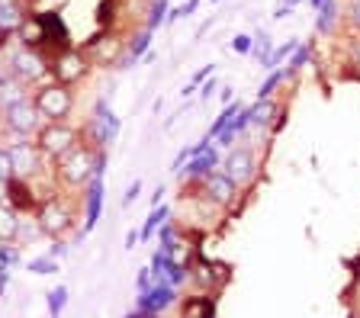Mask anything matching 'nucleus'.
Instances as JSON below:
<instances>
[{"label": "nucleus", "mask_w": 360, "mask_h": 318, "mask_svg": "<svg viewBox=\"0 0 360 318\" xmlns=\"http://www.w3.org/2000/svg\"><path fill=\"white\" fill-rule=\"evenodd\" d=\"M351 16H354V26H360V0H354V7H351Z\"/></svg>", "instance_id": "864d4df0"}, {"label": "nucleus", "mask_w": 360, "mask_h": 318, "mask_svg": "<svg viewBox=\"0 0 360 318\" xmlns=\"http://www.w3.org/2000/svg\"><path fill=\"white\" fill-rule=\"evenodd\" d=\"M103 199H106V183L103 177H90L87 187L81 190V216H84V225L81 232H75V241H84V238L97 228L100 216H103Z\"/></svg>", "instance_id": "9d476101"}, {"label": "nucleus", "mask_w": 360, "mask_h": 318, "mask_svg": "<svg viewBox=\"0 0 360 318\" xmlns=\"http://www.w3.org/2000/svg\"><path fill=\"white\" fill-rule=\"evenodd\" d=\"M26 97H30V87H26L22 81H16V77H7V81L0 84V113H4L7 106L26 100Z\"/></svg>", "instance_id": "4be33fe9"}, {"label": "nucleus", "mask_w": 360, "mask_h": 318, "mask_svg": "<svg viewBox=\"0 0 360 318\" xmlns=\"http://www.w3.org/2000/svg\"><path fill=\"white\" fill-rule=\"evenodd\" d=\"M309 61H312V48H309V46H300L296 52L290 55V61H286V68H283V84H286V81H292V77H296L302 68H306Z\"/></svg>", "instance_id": "7c9ffc66"}, {"label": "nucleus", "mask_w": 360, "mask_h": 318, "mask_svg": "<svg viewBox=\"0 0 360 318\" xmlns=\"http://www.w3.org/2000/svg\"><path fill=\"white\" fill-rule=\"evenodd\" d=\"M16 232H20V212L0 203V241H16Z\"/></svg>", "instance_id": "c85d7f7f"}, {"label": "nucleus", "mask_w": 360, "mask_h": 318, "mask_svg": "<svg viewBox=\"0 0 360 318\" xmlns=\"http://www.w3.org/2000/svg\"><path fill=\"white\" fill-rule=\"evenodd\" d=\"M155 235H158V244H174L177 238H184V235H180V222H174V216L161 228H158Z\"/></svg>", "instance_id": "ea45409f"}, {"label": "nucleus", "mask_w": 360, "mask_h": 318, "mask_svg": "<svg viewBox=\"0 0 360 318\" xmlns=\"http://www.w3.org/2000/svg\"><path fill=\"white\" fill-rule=\"evenodd\" d=\"M13 177V164H10V152H7V145H0V183L10 180Z\"/></svg>", "instance_id": "a18cd8bd"}, {"label": "nucleus", "mask_w": 360, "mask_h": 318, "mask_svg": "<svg viewBox=\"0 0 360 318\" xmlns=\"http://www.w3.org/2000/svg\"><path fill=\"white\" fill-rule=\"evenodd\" d=\"M26 16L30 7H22V0H0V36H13Z\"/></svg>", "instance_id": "6ab92c4d"}, {"label": "nucleus", "mask_w": 360, "mask_h": 318, "mask_svg": "<svg viewBox=\"0 0 360 318\" xmlns=\"http://www.w3.org/2000/svg\"><path fill=\"white\" fill-rule=\"evenodd\" d=\"M87 71H90V61L81 48H68V52L52 55V81L75 87V84H81L87 77Z\"/></svg>", "instance_id": "9b49d317"}, {"label": "nucleus", "mask_w": 360, "mask_h": 318, "mask_svg": "<svg viewBox=\"0 0 360 318\" xmlns=\"http://www.w3.org/2000/svg\"><path fill=\"white\" fill-rule=\"evenodd\" d=\"M174 216V209L167 203H158V206H151V212H148V219L142 222V228H139V241H151L155 238V232L161 225H165L167 219Z\"/></svg>", "instance_id": "412c9836"}, {"label": "nucleus", "mask_w": 360, "mask_h": 318, "mask_svg": "<svg viewBox=\"0 0 360 318\" xmlns=\"http://www.w3.org/2000/svg\"><path fill=\"white\" fill-rule=\"evenodd\" d=\"M135 244H139V228H132L126 235V251H135Z\"/></svg>", "instance_id": "8fccbe9b"}, {"label": "nucleus", "mask_w": 360, "mask_h": 318, "mask_svg": "<svg viewBox=\"0 0 360 318\" xmlns=\"http://www.w3.org/2000/svg\"><path fill=\"white\" fill-rule=\"evenodd\" d=\"M120 132H122V119H120V113L112 110L110 97H97V103H94V116L81 126L84 142H90L94 148H100V145L110 148V145L120 138Z\"/></svg>", "instance_id": "20e7f679"}, {"label": "nucleus", "mask_w": 360, "mask_h": 318, "mask_svg": "<svg viewBox=\"0 0 360 318\" xmlns=\"http://www.w3.org/2000/svg\"><path fill=\"white\" fill-rule=\"evenodd\" d=\"M145 318H161V315H145Z\"/></svg>", "instance_id": "6e6d98bb"}, {"label": "nucleus", "mask_w": 360, "mask_h": 318, "mask_svg": "<svg viewBox=\"0 0 360 318\" xmlns=\"http://www.w3.org/2000/svg\"><path fill=\"white\" fill-rule=\"evenodd\" d=\"M251 46H255V36H248V32H238V36L232 39V52L235 55H251Z\"/></svg>", "instance_id": "37998d69"}, {"label": "nucleus", "mask_w": 360, "mask_h": 318, "mask_svg": "<svg viewBox=\"0 0 360 318\" xmlns=\"http://www.w3.org/2000/svg\"><path fill=\"white\" fill-rule=\"evenodd\" d=\"M270 52H274V39H270V32L267 29H257L255 32V46H251V58H255L257 65H264Z\"/></svg>", "instance_id": "72a5a7b5"}, {"label": "nucleus", "mask_w": 360, "mask_h": 318, "mask_svg": "<svg viewBox=\"0 0 360 318\" xmlns=\"http://www.w3.org/2000/svg\"><path fill=\"white\" fill-rule=\"evenodd\" d=\"M39 199H42V193H39L36 183L26 180V177H10V180H4V203L13 212H20V216H32V212L39 209Z\"/></svg>", "instance_id": "f8f14e48"}, {"label": "nucleus", "mask_w": 360, "mask_h": 318, "mask_svg": "<svg viewBox=\"0 0 360 318\" xmlns=\"http://www.w3.org/2000/svg\"><path fill=\"white\" fill-rule=\"evenodd\" d=\"M212 74H216V65H206V68H200V71H196V74L187 81V87L180 91V97H193V93L200 91V84L206 81V77H212Z\"/></svg>", "instance_id": "e433bc0d"}, {"label": "nucleus", "mask_w": 360, "mask_h": 318, "mask_svg": "<svg viewBox=\"0 0 360 318\" xmlns=\"http://www.w3.org/2000/svg\"><path fill=\"white\" fill-rule=\"evenodd\" d=\"M10 277H13V267L0 264V299H4V293H7V286H10Z\"/></svg>", "instance_id": "09e8293b"}, {"label": "nucleus", "mask_w": 360, "mask_h": 318, "mask_svg": "<svg viewBox=\"0 0 360 318\" xmlns=\"http://www.w3.org/2000/svg\"><path fill=\"white\" fill-rule=\"evenodd\" d=\"M202 0H184L180 7H171L167 10V23H177V20H187V16H193L196 10H200Z\"/></svg>", "instance_id": "58836bf2"}, {"label": "nucleus", "mask_w": 360, "mask_h": 318, "mask_svg": "<svg viewBox=\"0 0 360 318\" xmlns=\"http://www.w3.org/2000/svg\"><path fill=\"white\" fill-rule=\"evenodd\" d=\"M219 164H222V158H219V145L210 142V145H206V152L193 154L187 164L180 167L177 177H184V180H190V183H202L206 177L212 174V171H216Z\"/></svg>", "instance_id": "f3484780"}, {"label": "nucleus", "mask_w": 360, "mask_h": 318, "mask_svg": "<svg viewBox=\"0 0 360 318\" xmlns=\"http://www.w3.org/2000/svg\"><path fill=\"white\" fill-rule=\"evenodd\" d=\"M81 142V126L75 122H42V129L36 132V145L39 152L45 154L49 161H55L58 154H65L71 145Z\"/></svg>", "instance_id": "6e6552de"}, {"label": "nucleus", "mask_w": 360, "mask_h": 318, "mask_svg": "<svg viewBox=\"0 0 360 318\" xmlns=\"http://www.w3.org/2000/svg\"><path fill=\"white\" fill-rule=\"evenodd\" d=\"M315 13H319V16H315V29L322 32V36H331V32H335V26H338V0H325Z\"/></svg>", "instance_id": "cd10ccee"}, {"label": "nucleus", "mask_w": 360, "mask_h": 318, "mask_svg": "<svg viewBox=\"0 0 360 318\" xmlns=\"http://www.w3.org/2000/svg\"><path fill=\"white\" fill-rule=\"evenodd\" d=\"M39 23H42V32H45V55L52 52H68V48H75V42H71V29H68V23L61 20L58 10H45V13H36Z\"/></svg>", "instance_id": "4468645a"}, {"label": "nucleus", "mask_w": 360, "mask_h": 318, "mask_svg": "<svg viewBox=\"0 0 360 318\" xmlns=\"http://www.w3.org/2000/svg\"><path fill=\"white\" fill-rule=\"evenodd\" d=\"M167 10H171V0H148V10H145V29L158 32L167 23Z\"/></svg>", "instance_id": "a878e982"}, {"label": "nucleus", "mask_w": 360, "mask_h": 318, "mask_svg": "<svg viewBox=\"0 0 360 318\" xmlns=\"http://www.w3.org/2000/svg\"><path fill=\"white\" fill-rule=\"evenodd\" d=\"M42 116L39 110L32 106V97L20 100V103L7 106L4 113H0V129L7 132L10 138H36V132L42 129Z\"/></svg>", "instance_id": "0eeeda50"}, {"label": "nucleus", "mask_w": 360, "mask_h": 318, "mask_svg": "<svg viewBox=\"0 0 360 318\" xmlns=\"http://www.w3.org/2000/svg\"><path fill=\"white\" fill-rule=\"evenodd\" d=\"M68 193L65 190H52V193H45L42 199H39V209L32 212L36 216V222L42 225L45 238H68L75 235V206L68 203Z\"/></svg>", "instance_id": "f03ea898"}, {"label": "nucleus", "mask_w": 360, "mask_h": 318, "mask_svg": "<svg viewBox=\"0 0 360 318\" xmlns=\"http://www.w3.org/2000/svg\"><path fill=\"white\" fill-rule=\"evenodd\" d=\"M7 152H10V164H13V177L36 180V177L45 174V171H49V164H52V161L39 152L36 138H10Z\"/></svg>", "instance_id": "423d86ee"}, {"label": "nucleus", "mask_w": 360, "mask_h": 318, "mask_svg": "<svg viewBox=\"0 0 360 318\" xmlns=\"http://www.w3.org/2000/svg\"><path fill=\"white\" fill-rule=\"evenodd\" d=\"M16 39H20V46L26 48H39V52H45V32H42V23H39V16L30 13L26 20L20 23V29L13 32Z\"/></svg>", "instance_id": "aec40b11"}, {"label": "nucleus", "mask_w": 360, "mask_h": 318, "mask_svg": "<svg viewBox=\"0 0 360 318\" xmlns=\"http://www.w3.org/2000/svg\"><path fill=\"white\" fill-rule=\"evenodd\" d=\"M158 203H165V187H158L155 197H151V206H158Z\"/></svg>", "instance_id": "603ef678"}, {"label": "nucleus", "mask_w": 360, "mask_h": 318, "mask_svg": "<svg viewBox=\"0 0 360 318\" xmlns=\"http://www.w3.org/2000/svg\"><path fill=\"white\" fill-rule=\"evenodd\" d=\"M39 238H45L42 225L36 222V216H20V232H16V241L20 244H36Z\"/></svg>", "instance_id": "c756f323"}, {"label": "nucleus", "mask_w": 360, "mask_h": 318, "mask_svg": "<svg viewBox=\"0 0 360 318\" xmlns=\"http://www.w3.org/2000/svg\"><path fill=\"white\" fill-rule=\"evenodd\" d=\"M177 303H180V296H177V289H174L171 283H151L145 293H135L132 309L145 312V315H165V312L174 309Z\"/></svg>", "instance_id": "ddd939ff"}, {"label": "nucleus", "mask_w": 360, "mask_h": 318, "mask_svg": "<svg viewBox=\"0 0 360 318\" xmlns=\"http://www.w3.org/2000/svg\"><path fill=\"white\" fill-rule=\"evenodd\" d=\"M122 318H145V312H139V309H132V312H126Z\"/></svg>", "instance_id": "5fc2aeb1"}, {"label": "nucleus", "mask_w": 360, "mask_h": 318, "mask_svg": "<svg viewBox=\"0 0 360 318\" xmlns=\"http://www.w3.org/2000/svg\"><path fill=\"white\" fill-rule=\"evenodd\" d=\"M225 171V174L232 177L238 187H245V183H251L257 177V158L251 148H245V145H238V148H229V154L222 158V164H219Z\"/></svg>", "instance_id": "2eb2a0df"}, {"label": "nucleus", "mask_w": 360, "mask_h": 318, "mask_svg": "<svg viewBox=\"0 0 360 318\" xmlns=\"http://www.w3.org/2000/svg\"><path fill=\"white\" fill-rule=\"evenodd\" d=\"M167 283H171L174 289L187 286L190 283V264H180V260L171 258V264H167Z\"/></svg>", "instance_id": "c9c22d12"}, {"label": "nucleus", "mask_w": 360, "mask_h": 318, "mask_svg": "<svg viewBox=\"0 0 360 318\" xmlns=\"http://www.w3.org/2000/svg\"><path fill=\"white\" fill-rule=\"evenodd\" d=\"M151 39H155V32L145 29V26H139L135 32H129L126 48H122L120 61H116V71H129V68H135V65L142 61V55L151 48Z\"/></svg>", "instance_id": "a211bd4d"}, {"label": "nucleus", "mask_w": 360, "mask_h": 318, "mask_svg": "<svg viewBox=\"0 0 360 318\" xmlns=\"http://www.w3.org/2000/svg\"><path fill=\"white\" fill-rule=\"evenodd\" d=\"M97 23H100V29H112V23H116V0H103V4H100Z\"/></svg>", "instance_id": "a19ab883"}, {"label": "nucleus", "mask_w": 360, "mask_h": 318, "mask_svg": "<svg viewBox=\"0 0 360 318\" xmlns=\"http://www.w3.org/2000/svg\"><path fill=\"white\" fill-rule=\"evenodd\" d=\"M52 177H55V187L65 190V193H77V190L87 187V180L94 177V145L81 142L71 145L65 154L52 161Z\"/></svg>", "instance_id": "f257e3e1"}, {"label": "nucleus", "mask_w": 360, "mask_h": 318, "mask_svg": "<svg viewBox=\"0 0 360 318\" xmlns=\"http://www.w3.org/2000/svg\"><path fill=\"white\" fill-rule=\"evenodd\" d=\"M200 190H202V199L206 203H212V206H232L235 199H238V183L232 180V177L225 174L222 167H216L206 180L200 183Z\"/></svg>", "instance_id": "dca6fc26"}, {"label": "nucleus", "mask_w": 360, "mask_h": 318, "mask_svg": "<svg viewBox=\"0 0 360 318\" xmlns=\"http://www.w3.org/2000/svg\"><path fill=\"white\" fill-rule=\"evenodd\" d=\"M4 65H7L10 74H13L16 81H22L26 87H39V84L49 81V74H52V58L45 52H39V48H26V46L13 48Z\"/></svg>", "instance_id": "39448f33"}, {"label": "nucleus", "mask_w": 360, "mask_h": 318, "mask_svg": "<svg viewBox=\"0 0 360 318\" xmlns=\"http://www.w3.org/2000/svg\"><path fill=\"white\" fill-rule=\"evenodd\" d=\"M122 48H126V39L116 36L112 29H103L100 36L87 39V42L81 46V52L87 55V61L94 65V68H116Z\"/></svg>", "instance_id": "1a4fd4ad"}, {"label": "nucleus", "mask_w": 360, "mask_h": 318, "mask_svg": "<svg viewBox=\"0 0 360 318\" xmlns=\"http://www.w3.org/2000/svg\"><path fill=\"white\" fill-rule=\"evenodd\" d=\"M142 197V180H132L126 187V193H122V209H129V206H135V199Z\"/></svg>", "instance_id": "c03bdc74"}, {"label": "nucleus", "mask_w": 360, "mask_h": 318, "mask_svg": "<svg viewBox=\"0 0 360 318\" xmlns=\"http://www.w3.org/2000/svg\"><path fill=\"white\" fill-rule=\"evenodd\" d=\"M216 91H219V81H216V77H206V81L200 84V91H196V93H200V100H210Z\"/></svg>", "instance_id": "de8ad7c7"}, {"label": "nucleus", "mask_w": 360, "mask_h": 318, "mask_svg": "<svg viewBox=\"0 0 360 318\" xmlns=\"http://www.w3.org/2000/svg\"><path fill=\"white\" fill-rule=\"evenodd\" d=\"M151 283H155V280H151V267H148V264H145V267H142V270L135 273V293H145V289H148V286H151Z\"/></svg>", "instance_id": "49530a36"}, {"label": "nucleus", "mask_w": 360, "mask_h": 318, "mask_svg": "<svg viewBox=\"0 0 360 318\" xmlns=\"http://www.w3.org/2000/svg\"><path fill=\"white\" fill-rule=\"evenodd\" d=\"M238 113H241V103H238V100H232V103H225V106H222V113H219L216 119H212V126H210V132H206V138H216L219 132H222L225 126H229V122H232Z\"/></svg>", "instance_id": "2f4dec72"}, {"label": "nucleus", "mask_w": 360, "mask_h": 318, "mask_svg": "<svg viewBox=\"0 0 360 318\" xmlns=\"http://www.w3.org/2000/svg\"><path fill=\"white\" fill-rule=\"evenodd\" d=\"M232 87H219V100H222V103H232Z\"/></svg>", "instance_id": "3c124183"}, {"label": "nucleus", "mask_w": 360, "mask_h": 318, "mask_svg": "<svg viewBox=\"0 0 360 318\" xmlns=\"http://www.w3.org/2000/svg\"><path fill=\"white\" fill-rule=\"evenodd\" d=\"M30 97H32V106L39 110V116H42L45 122H65V119H71V113H75V91H71L68 84L42 81Z\"/></svg>", "instance_id": "7ed1b4c3"}, {"label": "nucleus", "mask_w": 360, "mask_h": 318, "mask_svg": "<svg viewBox=\"0 0 360 318\" xmlns=\"http://www.w3.org/2000/svg\"><path fill=\"white\" fill-rule=\"evenodd\" d=\"M26 273H36V277H52V273H58V260L49 258V254L30 258V260H26Z\"/></svg>", "instance_id": "473e14b6"}, {"label": "nucleus", "mask_w": 360, "mask_h": 318, "mask_svg": "<svg viewBox=\"0 0 360 318\" xmlns=\"http://www.w3.org/2000/svg\"><path fill=\"white\" fill-rule=\"evenodd\" d=\"M302 46V39H286V42H280V46H274V52L267 55V61L261 65V71H274V68H280L283 61H290V55L296 52V48Z\"/></svg>", "instance_id": "b1692460"}, {"label": "nucleus", "mask_w": 360, "mask_h": 318, "mask_svg": "<svg viewBox=\"0 0 360 318\" xmlns=\"http://www.w3.org/2000/svg\"><path fill=\"white\" fill-rule=\"evenodd\" d=\"M283 87V68H274V71H267V77L261 81V87H257V100H267V97H274V93Z\"/></svg>", "instance_id": "f704fd0d"}, {"label": "nucleus", "mask_w": 360, "mask_h": 318, "mask_svg": "<svg viewBox=\"0 0 360 318\" xmlns=\"http://www.w3.org/2000/svg\"><path fill=\"white\" fill-rule=\"evenodd\" d=\"M49 258H55V260H65L68 254H71V241L68 238H52V244H49V251H45Z\"/></svg>", "instance_id": "79ce46f5"}, {"label": "nucleus", "mask_w": 360, "mask_h": 318, "mask_svg": "<svg viewBox=\"0 0 360 318\" xmlns=\"http://www.w3.org/2000/svg\"><path fill=\"white\" fill-rule=\"evenodd\" d=\"M68 299H71V289H68L65 283H58V286L49 289V296H45V309H49V318H61V315H65Z\"/></svg>", "instance_id": "bb28decb"}, {"label": "nucleus", "mask_w": 360, "mask_h": 318, "mask_svg": "<svg viewBox=\"0 0 360 318\" xmlns=\"http://www.w3.org/2000/svg\"><path fill=\"white\" fill-rule=\"evenodd\" d=\"M184 318H216V299L212 296H190L184 303Z\"/></svg>", "instance_id": "5701e85b"}, {"label": "nucleus", "mask_w": 360, "mask_h": 318, "mask_svg": "<svg viewBox=\"0 0 360 318\" xmlns=\"http://www.w3.org/2000/svg\"><path fill=\"white\" fill-rule=\"evenodd\" d=\"M22 254H20V244L16 241H0V264L4 267H20Z\"/></svg>", "instance_id": "4c0bfd02"}, {"label": "nucleus", "mask_w": 360, "mask_h": 318, "mask_svg": "<svg viewBox=\"0 0 360 318\" xmlns=\"http://www.w3.org/2000/svg\"><path fill=\"white\" fill-rule=\"evenodd\" d=\"M255 126H261V129H270L274 126V119H280V106H277V100L274 97H267V100H255Z\"/></svg>", "instance_id": "393cba45"}]
</instances>
